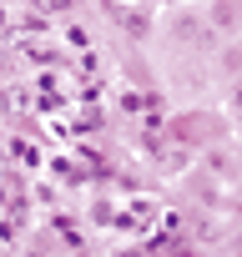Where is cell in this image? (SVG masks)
Segmentation results:
<instances>
[{
    "label": "cell",
    "instance_id": "obj_1",
    "mask_svg": "<svg viewBox=\"0 0 242 257\" xmlns=\"http://www.w3.org/2000/svg\"><path fill=\"white\" fill-rule=\"evenodd\" d=\"M207 31H217V36L242 31V0H212L207 6Z\"/></svg>",
    "mask_w": 242,
    "mask_h": 257
},
{
    "label": "cell",
    "instance_id": "obj_2",
    "mask_svg": "<svg viewBox=\"0 0 242 257\" xmlns=\"http://www.w3.org/2000/svg\"><path fill=\"white\" fill-rule=\"evenodd\" d=\"M172 26H177V36H182V41H197V36H202V31H197V21H192V16H177V21H172Z\"/></svg>",
    "mask_w": 242,
    "mask_h": 257
},
{
    "label": "cell",
    "instance_id": "obj_3",
    "mask_svg": "<svg viewBox=\"0 0 242 257\" xmlns=\"http://www.w3.org/2000/svg\"><path fill=\"white\" fill-rule=\"evenodd\" d=\"M167 6H177V0H167Z\"/></svg>",
    "mask_w": 242,
    "mask_h": 257
}]
</instances>
